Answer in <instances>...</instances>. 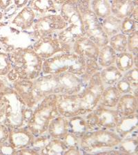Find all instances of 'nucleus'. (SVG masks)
<instances>
[{"label": "nucleus", "instance_id": "1", "mask_svg": "<svg viewBox=\"0 0 138 155\" xmlns=\"http://www.w3.org/2000/svg\"><path fill=\"white\" fill-rule=\"evenodd\" d=\"M8 53L11 69L6 77L12 83L19 80H34L42 74L44 60L32 46L17 47Z\"/></svg>", "mask_w": 138, "mask_h": 155}, {"label": "nucleus", "instance_id": "2", "mask_svg": "<svg viewBox=\"0 0 138 155\" xmlns=\"http://www.w3.org/2000/svg\"><path fill=\"white\" fill-rule=\"evenodd\" d=\"M58 115L56 94H52L45 97L37 104L26 126L35 137L42 135L47 132L51 120Z\"/></svg>", "mask_w": 138, "mask_h": 155}, {"label": "nucleus", "instance_id": "3", "mask_svg": "<svg viewBox=\"0 0 138 155\" xmlns=\"http://www.w3.org/2000/svg\"><path fill=\"white\" fill-rule=\"evenodd\" d=\"M86 70V62L82 57L73 52L60 53L45 59L42 65V74L71 72L82 76Z\"/></svg>", "mask_w": 138, "mask_h": 155}, {"label": "nucleus", "instance_id": "4", "mask_svg": "<svg viewBox=\"0 0 138 155\" xmlns=\"http://www.w3.org/2000/svg\"><path fill=\"white\" fill-rule=\"evenodd\" d=\"M81 15L85 36L99 48L109 44V37L102 28L99 19L91 8V0H77Z\"/></svg>", "mask_w": 138, "mask_h": 155}, {"label": "nucleus", "instance_id": "5", "mask_svg": "<svg viewBox=\"0 0 138 155\" xmlns=\"http://www.w3.org/2000/svg\"><path fill=\"white\" fill-rule=\"evenodd\" d=\"M122 139L116 132L109 130H94L80 138L79 147L85 153H92L103 148L117 147Z\"/></svg>", "mask_w": 138, "mask_h": 155}, {"label": "nucleus", "instance_id": "6", "mask_svg": "<svg viewBox=\"0 0 138 155\" xmlns=\"http://www.w3.org/2000/svg\"><path fill=\"white\" fill-rule=\"evenodd\" d=\"M1 92L7 101L6 111L4 119V125L8 129L26 126L24 116L27 106L24 102L13 89L6 87Z\"/></svg>", "mask_w": 138, "mask_h": 155}, {"label": "nucleus", "instance_id": "7", "mask_svg": "<svg viewBox=\"0 0 138 155\" xmlns=\"http://www.w3.org/2000/svg\"><path fill=\"white\" fill-rule=\"evenodd\" d=\"M104 87L100 77L99 71H97L91 76L84 90H81L77 93L86 114L93 110L99 104Z\"/></svg>", "mask_w": 138, "mask_h": 155}, {"label": "nucleus", "instance_id": "8", "mask_svg": "<svg viewBox=\"0 0 138 155\" xmlns=\"http://www.w3.org/2000/svg\"><path fill=\"white\" fill-rule=\"evenodd\" d=\"M88 123L94 130H114L120 116L116 109L98 104L93 110L84 114Z\"/></svg>", "mask_w": 138, "mask_h": 155}, {"label": "nucleus", "instance_id": "9", "mask_svg": "<svg viewBox=\"0 0 138 155\" xmlns=\"http://www.w3.org/2000/svg\"><path fill=\"white\" fill-rule=\"evenodd\" d=\"M67 26L68 24L59 14H47L35 20L31 27L32 35L35 39H38L55 35V32L64 29Z\"/></svg>", "mask_w": 138, "mask_h": 155}, {"label": "nucleus", "instance_id": "10", "mask_svg": "<svg viewBox=\"0 0 138 155\" xmlns=\"http://www.w3.org/2000/svg\"><path fill=\"white\" fill-rule=\"evenodd\" d=\"M32 49L44 60L60 53L72 52V46L62 42L56 35L46 36L37 39L32 45Z\"/></svg>", "mask_w": 138, "mask_h": 155}, {"label": "nucleus", "instance_id": "11", "mask_svg": "<svg viewBox=\"0 0 138 155\" xmlns=\"http://www.w3.org/2000/svg\"><path fill=\"white\" fill-rule=\"evenodd\" d=\"M56 104L59 115L66 118L86 114L78 94H56Z\"/></svg>", "mask_w": 138, "mask_h": 155}, {"label": "nucleus", "instance_id": "12", "mask_svg": "<svg viewBox=\"0 0 138 155\" xmlns=\"http://www.w3.org/2000/svg\"><path fill=\"white\" fill-rule=\"evenodd\" d=\"M33 81V91L37 104L52 94H58L57 80L55 74H43Z\"/></svg>", "mask_w": 138, "mask_h": 155}, {"label": "nucleus", "instance_id": "13", "mask_svg": "<svg viewBox=\"0 0 138 155\" xmlns=\"http://www.w3.org/2000/svg\"><path fill=\"white\" fill-rule=\"evenodd\" d=\"M57 80L58 94H74L82 90V84L79 76L71 72L55 74Z\"/></svg>", "mask_w": 138, "mask_h": 155}, {"label": "nucleus", "instance_id": "14", "mask_svg": "<svg viewBox=\"0 0 138 155\" xmlns=\"http://www.w3.org/2000/svg\"><path fill=\"white\" fill-rule=\"evenodd\" d=\"M100 48L92 40L86 36L82 37L75 41L72 46V52L82 57L85 61L93 60L97 61Z\"/></svg>", "mask_w": 138, "mask_h": 155}, {"label": "nucleus", "instance_id": "15", "mask_svg": "<svg viewBox=\"0 0 138 155\" xmlns=\"http://www.w3.org/2000/svg\"><path fill=\"white\" fill-rule=\"evenodd\" d=\"M34 139L33 134L26 126L9 129L8 142L15 150L29 147Z\"/></svg>", "mask_w": 138, "mask_h": 155}, {"label": "nucleus", "instance_id": "16", "mask_svg": "<svg viewBox=\"0 0 138 155\" xmlns=\"http://www.w3.org/2000/svg\"><path fill=\"white\" fill-rule=\"evenodd\" d=\"M13 90L15 91L26 106L32 108L37 105L33 91L32 80H19L12 83Z\"/></svg>", "mask_w": 138, "mask_h": 155}, {"label": "nucleus", "instance_id": "17", "mask_svg": "<svg viewBox=\"0 0 138 155\" xmlns=\"http://www.w3.org/2000/svg\"><path fill=\"white\" fill-rule=\"evenodd\" d=\"M59 15L68 25H78L83 26L77 0H68L61 5Z\"/></svg>", "mask_w": 138, "mask_h": 155}, {"label": "nucleus", "instance_id": "18", "mask_svg": "<svg viewBox=\"0 0 138 155\" xmlns=\"http://www.w3.org/2000/svg\"><path fill=\"white\" fill-rule=\"evenodd\" d=\"M137 113H135L129 116L120 117L115 130V132L122 139H124L137 130Z\"/></svg>", "mask_w": 138, "mask_h": 155}, {"label": "nucleus", "instance_id": "19", "mask_svg": "<svg viewBox=\"0 0 138 155\" xmlns=\"http://www.w3.org/2000/svg\"><path fill=\"white\" fill-rule=\"evenodd\" d=\"M115 109L120 117L137 113V97L131 93L122 94Z\"/></svg>", "mask_w": 138, "mask_h": 155}, {"label": "nucleus", "instance_id": "20", "mask_svg": "<svg viewBox=\"0 0 138 155\" xmlns=\"http://www.w3.org/2000/svg\"><path fill=\"white\" fill-rule=\"evenodd\" d=\"M35 17L36 12L27 5L16 15L11 24L22 31H26L31 28Z\"/></svg>", "mask_w": 138, "mask_h": 155}, {"label": "nucleus", "instance_id": "21", "mask_svg": "<svg viewBox=\"0 0 138 155\" xmlns=\"http://www.w3.org/2000/svg\"><path fill=\"white\" fill-rule=\"evenodd\" d=\"M56 36L62 42L72 46V44L77 39L85 36L84 26L68 25L64 29L57 32Z\"/></svg>", "mask_w": 138, "mask_h": 155}, {"label": "nucleus", "instance_id": "22", "mask_svg": "<svg viewBox=\"0 0 138 155\" xmlns=\"http://www.w3.org/2000/svg\"><path fill=\"white\" fill-rule=\"evenodd\" d=\"M47 132L51 139H62L69 132V119L61 115L56 117L50 122Z\"/></svg>", "mask_w": 138, "mask_h": 155}, {"label": "nucleus", "instance_id": "23", "mask_svg": "<svg viewBox=\"0 0 138 155\" xmlns=\"http://www.w3.org/2000/svg\"><path fill=\"white\" fill-rule=\"evenodd\" d=\"M136 6L133 0H113L110 2L111 15L122 20L131 15Z\"/></svg>", "mask_w": 138, "mask_h": 155}, {"label": "nucleus", "instance_id": "24", "mask_svg": "<svg viewBox=\"0 0 138 155\" xmlns=\"http://www.w3.org/2000/svg\"><path fill=\"white\" fill-rule=\"evenodd\" d=\"M69 132L75 134L80 139L88 132L93 130L88 123L84 115H77L69 118Z\"/></svg>", "mask_w": 138, "mask_h": 155}, {"label": "nucleus", "instance_id": "25", "mask_svg": "<svg viewBox=\"0 0 138 155\" xmlns=\"http://www.w3.org/2000/svg\"><path fill=\"white\" fill-rule=\"evenodd\" d=\"M121 95L115 86H106L103 91L99 104L109 108H115Z\"/></svg>", "mask_w": 138, "mask_h": 155}, {"label": "nucleus", "instance_id": "26", "mask_svg": "<svg viewBox=\"0 0 138 155\" xmlns=\"http://www.w3.org/2000/svg\"><path fill=\"white\" fill-rule=\"evenodd\" d=\"M99 74L105 87L115 86L117 82L123 77V73L117 69L115 64L102 68L99 71Z\"/></svg>", "mask_w": 138, "mask_h": 155}, {"label": "nucleus", "instance_id": "27", "mask_svg": "<svg viewBox=\"0 0 138 155\" xmlns=\"http://www.w3.org/2000/svg\"><path fill=\"white\" fill-rule=\"evenodd\" d=\"M28 6L41 15L55 14L57 12L56 5L52 0H29Z\"/></svg>", "mask_w": 138, "mask_h": 155}, {"label": "nucleus", "instance_id": "28", "mask_svg": "<svg viewBox=\"0 0 138 155\" xmlns=\"http://www.w3.org/2000/svg\"><path fill=\"white\" fill-rule=\"evenodd\" d=\"M100 23L104 33L109 38L120 32L122 19L117 18L113 15L102 19Z\"/></svg>", "mask_w": 138, "mask_h": 155}, {"label": "nucleus", "instance_id": "29", "mask_svg": "<svg viewBox=\"0 0 138 155\" xmlns=\"http://www.w3.org/2000/svg\"><path fill=\"white\" fill-rule=\"evenodd\" d=\"M117 52L109 44L102 47L99 49V55L97 57V64L102 68H106L115 64Z\"/></svg>", "mask_w": 138, "mask_h": 155}, {"label": "nucleus", "instance_id": "30", "mask_svg": "<svg viewBox=\"0 0 138 155\" xmlns=\"http://www.w3.org/2000/svg\"><path fill=\"white\" fill-rule=\"evenodd\" d=\"M115 65L122 73H124L134 67L133 55L128 51L117 52Z\"/></svg>", "mask_w": 138, "mask_h": 155}, {"label": "nucleus", "instance_id": "31", "mask_svg": "<svg viewBox=\"0 0 138 155\" xmlns=\"http://www.w3.org/2000/svg\"><path fill=\"white\" fill-rule=\"evenodd\" d=\"M91 8L99 19L111 15L110 2L106 0H91Z\"/></svg>", "mask_w": 138, "mask_h": 155}, {"label": "nucleus", "instance_id": "32", "mask_svg": "<svg viewBox=\"0 0 138 155\" xmlns=\"http://www.w3.org/2000/svg\"><path fill=\"white\" fill-rule=\"evenodd\" d=\"M67 148L62 139H51L40 151V154H64Z\"/></svg>", "mask_w": 138, "mask_h": 155}, {"label": "nucleus", "instance_id": "33", "mask_svg": "<svg viewBox=\"0 0 138 155\" xmlns=\"http://www.w3.org/2000/svg\"><path fill=\"white\" fill-rule=\"evenodd\" d=\"M118 150L123 154L137 155L138 154V139L137 137L122 139V141L117 146Z\"/></svg>", "mask_w": 138, "mask_h": 155}, {"label": "nucleus", "instance_id": "34", "mask_svg": "<svg viewBox=\"0 0 138 155\" xmlns=\"http://www.w3.org/2000/svg\"><path fill=\"white\" fill-rule=\"evenodd\" d=\"M109 45L117 53L127 52V35L119 32L109 37Z\"/></svg>", "mask_w": 138, "mask_h": 155}, {"label": "nucleus", "instance_id": "35", "mask_svg": "<svg viewBox=\"0 0 138 155\" xmlns=\"http://www.w3.org/2000/svg\"><path fill=\"white\" fill-rule=\"evenodd\" d=\"M137 28L138 21H136V20H135L133 18L129 16L122 20L120 32L128 35L131 32L137 31Z\"/></svg>", "mask_w": 138, "mask_h": 155}, {"label": "nucleus", "instance_id": "36", "mask_svg": "<svg viewBox=\"0 0 138 155\" xmlns=\"http://www.w3.org/2000/svg\"><path fill=\"white\" fill-rule=\"evenodd\" d=\"M11 69V63L9 53L0 51V76H6Z\"/></svg>", "mask_w": 138, "mask_h": 155}, {"label": "nucleus", "instance_id": "37", "mask_svg": "<svg viewBox=\"0 0 138 155\" xmlns=\"http://www.w3.org/2000/svg\"><path fill=\"white\" fill-rule=\"evenodd\" d=\"M127 51L133 55H137L138 52V31L127 35Z\"/></svg>", "mask_w": 138, "mask_h": 155}, {"label": "nucleus", "instance_id": "38", "mask_svg": "<svg viewBox=\"0 0 138 155\" xmlns=\"http://www.w3.org/2000/svg\"><path fill=\"white\" fill-rule=\"evenodd\" d=\"M123 78H124L134 90H137L138 87V68L133 67L129 71L124 72L123 74Z\"/></svg>", "mask_w": 138, "mask_h": 155}, {"label": "nucleus", "instance_id": "39", "mask_svg": "<svg viewBox=\"0 0 138 155\" xmlns=\"http://www.w3.org/2000/svg\"><path fill=\"white\" fill-rule=\"evenodd\" d=\"M51 139V137L49 138V137H48L47 135H44V134H42V135L35 137L33 141H32V143L29 147H31L32 149H34L35 150L38 152L40 154V151L44 148L45 146L49 143V141Z\"/></svg>", "mask_w": 138, "mask_h": 155}, {"label": "nucleus", "instance_id": "40", "mask_svg": "<svg viewBox=\"0 0 138 155\" xmlns=\"http://www.w3.org/2000/svg\"><path fill=\"white\" fill-rule=\"evenodd\" d=\"M115 87H117V89L118 90V91L120 92L121 94H129L133 93V92H134V90L133 88L131 85H130L129 82H128L124 78H122L119 80L117 82V84H115Z\"/></svg>", "mask_w": 138, "mask_h": 155}, {"label": "nucleus", "instance_id": "41", "mask_svg": "<svg viewBox=\"0 0 138 155\" xmlns=\"http://www.w3.org/2000/svg\"><path fill=\"white\" fill-rule=\"evenodd\" d=\"M62 140L67 147L79 146L80 139L71 132H68Z\"/></svg>", "mask_w": 138, "mask_h": 155}, {"label": "nucleus", "instance_id": "42", "mask_svg": "<svg viewBox=\"0 0 138 155\" xmlns=\"http://www.w3.org/2000/svg\"><path fill=\"white\" fill-rule=\"evenodd\" d=\"M15 151L8 141L0 144V154H15Z\"/></svg>", "mask_w": 138, "mask_h": 155}, {"label": "nucleus", "instance_id": "43", "mask_svg": "<svg viewBox=\"0 0 138 155\" xmlns=\"http://www.w3.org/2000/svg\"><path fill=\"white\" fill-rule=\"evenodd\" d=\"M7 101L3 94L0 91V123L4 121L6 111Z\"/></svg>", "mask_w": 138, "mask_h": 155}, {"label": "nucleus", "instance_id": "44", "mask_svg": "<svg viewBox=\"0 0 138 155\" xmlns=\"http://www.w3.org/2000/svg\"><path fill=\"white\" fill-rule=\"evenodd\" d=\"M9 129L6 125L0 124V144L8 141Z\"/></svg>", "mask_w": 138, "mask_h": 155}, {"label": "nucleus", "instance_id": "45", "mask_svg": "<svg viewBox=\"0 0 138 155\" xmlns=\"http://www.w3.org/2000/svg\"><path fill=\"white\" fill-rule=\"evenodd\" d=\"M15 154H40L38 152L30 147H26L24 148L17 150L15 152Z\"/></svg>", "mask_w": 138, "mask_h": 155}, {"label": "nucleus", "instance_id": "46", "mask_svg": "<svg viewBox=\"0 0 138 155\" xmlns=\"http://www.w3.org/2000/svg\"><path fill=\"white\" fill-rule=\"evenodd\" d=\"M82 152H84L81 148H79L78 146H73L68 147L67 150L65 151V155L68 154H81ZM85 153V152H84Z\"/></svg>", "mask_w": 138, "mask_h": 155}, {"label": "nucleus", "instance_id": "47", "mask_svg": "<svg viewBox=\"0 0 138 155\" xmlns=\"http://www.w3.org/2000/svg\"><path fill=\"white\" fill-rule=\"evenodd\" d=\"M29 2V0H12V2H13L14 5L16 6L17 9L22 8L24 6H27Z\"/></svg>", "mask_w": 138, "mask_h": 155}, {"label": "nucleus", "instance_id": "48", "mask_svg": "<svg viewBox=\"0 0 138 155\" xmlns=\"http://www.w3.org/2000/svg\"><path fill=\"white\" fill-rule=\"evenodd\" d=\"M12 0H0V9L2 11H5L11 6Z\"/></svg>", "mask_w": 138, "mask_h": 155}, {"label": "nucleus", "instance_id": "49", "mask_svg": "<svg viewBox=\"0 0 138 155\" xmlns=\"http://www.w3.org/2000/svg\"><path fill=\"white\" fill-rule=\"evenodd\" d=\"M130 17H131L132 18H133L135 20H136V21H138V19H137V17H138V7H137V6H136L135 7V8L133 10V11Z\"/></svg>", "mask_w": 138, "mask_h": 155}, {"label": "nucleus", "instance_id": "50", "mask_svg": "<svg viewBox=\"0 0 138 155\" xmlns=\"http://www.w3.org/2000/svg\"><path fill=\"white\" fill-rule=\"evenodd\" d=\"M66 1H68V0H52V2H54L55 5H59V6L65 3Z\"/></svg>", "mask_w": 138, "mask_h": 155}, {"label": "nucleus", "instance_id": "51", "mask_svg": "<svg viewBox=\"0 0 138 155\" xmlns=\"http://www.w3.org/2000/svg\"><path fill=\"white\" fill-rule=\"evenodd\" d=\"M6 88V87L5 86L3 81H2L1 78H0V91H3Z\"/></svg>", "mask_w": 138, "mask_h": 155}, {"label": "nucleus", "instance_id": "52", "mask_svg": "<svg viewBox=\"0 0 138 155\" xmlns=\"http://www.w3.org/2000/svg\"><path fill=\"white\" fill-rule=\"evenodd\" d=\"M3 17H4V14L2 13V12H0V20L3 19Z\"/></svg>", "mask_w": 138, "mask_h": 155}, {"label": "nucleus", "instance_id": "53", "mask_svg": "<svg viewBox=\"0 0 138 155\" xmlns=\"http://www.w3.org/2000/svg\"><path fill=\"white\" fill-rule=\"evenodd\" d=\"M133 1L134 2V3L135 4V5H137V0H133Z\"/></svg>", "mask_w": 138, "mask_h": 155}, {"label": "nucleus", "instance_id": "54", "mask_svg": "<svg viewBox=\"0 0 138 155\" xmlns=\"http://www.w3.org/2000/svg\"><path fill=\"white\" fill-rule=\"evenodd\" d=\"M106 1H108V2H111L113 0H106Z\"/></svg>", "mask_w": 138, "mask_h": 155}]
</instances>
